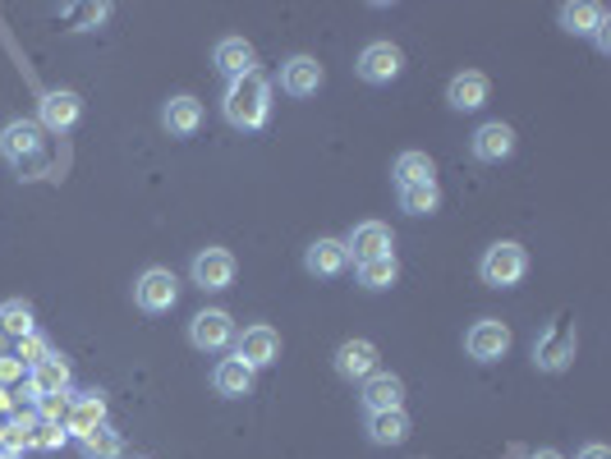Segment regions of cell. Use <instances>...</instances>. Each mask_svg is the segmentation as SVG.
Listing matches in <instances>:
<instances>
[{
	"label": "cell",
	"instance_id": "obj_10",
	"mask_svg": "<svg viewBox=\"0 0 611 459\" xmlns=\"http://www.w3.org/2000/svg\"><path fill=\"white\" fill-rule=\"evenodd\" d=\"M391 248H396L391 225H381V221L354 225V229H349V239H345V253L354 258V267H359V262H373V258H387Z\"/></svg>",
	"mask_w": 611,
	"mask_h": 459
},
{
	"label": "cell",
	"instance_id": "obj_4",
	"mask_svg": "<svg viewBox=\"0 0 611 459\" xmlns=\"http://www.w3.org/2000/svg\"><path fill=\"white\" fill-rule=\"evenodd\" d=\"M134 303L143 313H170L175 303H180V280H175V271L166 267H152L134 280Z\"/></svg>",
	"mask_w": 611,
	"mask_h": 459
},
{
	"label": "cell",
	"instance_id": "obj_25",
	"mask_svg": "<svg viewBox=\"0 0 611 459\" xmlns=\"http://www.w3.org/2000/svg\"><path fill=\"white\" fill-rule=\"evenodd\" d=\"M368 437L377 446H400L410 437V414L404 410H387V414H368Z\"/></svg>",
	"mask_w": 611,
	"mask_h": 459
},
{
	"label": "cell",
	"instance_id": "obj_19",
	"mask_svg": "<svg viewBox=\"0 0 611 459\" xmlns=\"http://www.w3.org/2000/svg\"><path fill=\"white\" fill-rule=\"evenodd\" d=\"M322 65L313 60V56H290L286 65H281V88L290 92V97H313L318 88H322Z\"/></svg>",
	"mask_w": 611,
	"mask_h": 459
},
{
	"label": "cell",
	"instance_id": "obj_32",
	"mask_svg": "<svg viewBox=\"0 0 611 459\" xmlns=\"http://www.w3.org/2000/svg\"><path fill=\"white\" fill-rule=\"evenodd\" d=\"M14 359L23 363V368H37L42 359H51V345L37 336V331H33V336H23L19 340V349H14Z\"/></svg>",
	"mask_w": 611,
	"mask_h": 459
},
{
	"label": "cell",
	"instance_id": "obj_30",
	"mask_svg": "<svg viewBox=\"0 0 611 459\" xmlns=\"http://www.w3.org/2000/svg\"><path fill=\"white\" fill-rule=\"evenodd\" d=\"M602 19H607L602 5H562V29L575 33V37H589Z\"/></svg>",
	"mask_w": 611,
	"mask_h": 459
},
{
	"label": "cell",
	"instance_id": "obj_15",
	"mask_svg": "<svg viewBox=\"0 0 611 459\" xmlns=\"http://www.w3.org/2000/svg\"><path fill=\"white\" fill-rule=\"evenodd\" d=\"M364 404L368 414H387V410H404V381L396 372H373L364 381Z\"/></svg>",
	"mask_w": 611,
	"mask_h": 459
},
{
	"label": "cell",
	"instance_id": "obj_3",
	"mask_svg": "<svg viewBox=\"0 0 611 459\" xmlns=\"http://www.w3.org/2000/svg\"><path fill=\"white\" fill-rule=\"evenodd\" d=\"M575 359V326L566 317H556L538 340H533V363L543 372H566Z\"/></svg>",
	"mask_w": 611,
	"mask_h": 459
},
{
	"label": "cell",
	"instance_id": "obj_12",
	"mask_svg": "<svg viewBox=\"0 0 611 459\" xmlns=\"http://www.w3.org/2000/svg\"><path fill=\"white\" fill-rule=\"evenodd\" d=\"M0 152H5L14 166L37 161L42 157V124L37 120H14V124H5V134H0Z\"/></svg>",
	"mask_w": 611,
	"mask_h": 459
},
{
	"label": "cell",
	"instance_id": "obj_6",
	"mask_svg": "<svg viewBox=\"0 0 611 459\" xmlns=\"http://www.w3.org/2000/svg\"><path fill=\"white\" fill-rule=\"evenodd\" d=\"M511 345H515L511 326L497 322V317L474 322V326H469V336H465L469 359H478V363H497V359H506V354H511Z\"/></svg>",
	"mask_w": 611,
	"mask_h": 459
},
{
	"label": "cell",
	"instance_id": "obj_2",
	"mask_svg": "<svg viewBox=\"0 0 611 459\" xmlns=\"http://www.w3.org/2000/svg\"><path fill=\"white\" fill-rule=\"evenodd\" d=\"M524 271H529V253H524V244H515V239L492 244L488 253H482V262H478L482 286H492V290H511V286H520Z\"/></svg>",
	"mask_w": 611,
	"mask_h": 459
},
{
	"label": "cell",
	"instance_id": "obj_11",
	"mask_svg": "<svg viewBox=\"0 0 611 459\" xmlns=\"http://www.w3.org/2000/svg\"><path fill=\"white\" fill-rule=\"evenodd\" d=\"M189 271H193V286H198V290H225V286L235 280V253H225V248H202Z\"/></svg>",
	"mask_w": 611,
	"mask_h": 459
},
{
	"label": "cell",
	"instance_id": "obj_9",
	"mask_svg": "<svg viewBox=\"0 0 611 459\" xmlns=\"http://www.w3.org/2000/svg\"><path fill=\"white\" fill-rule=\"evenodd\" d=\"M79 111H84V101L79 92H69V88H51L42 101H37V124L51 134H65L79 124Z\"/></svg>",
	"mask_w": 611,
	"mask_h": 459
},
{
	"label": "cell",
	"instance_id": "obj_38",
	"mask_svg": "<svg viewBox=\"0 0 611 459\" xmlns=\"http://www.w3.org/2000/svg\"><path fill=\"white\" fill-rule=\"evenodd\" d=\"M5 423H10V418H0V446H5Z\"/></svg>",
	"mask_w": 611,
	"mask_h": 459
},
{
	"label": "cell",
	"instance_id": "obj_28",
	"mask_svg": "<svg viewBox=\"0 0 611 459\" xmlns=\"http://www.w3.org/2000/svg\"><path fill=\"white\" fill-rule=\"evenodd\" d=\"M396 276H400L396 253H387V258H373V262H359V286L364 290H391Z\"/></svg>",
	"mask_w": 611,
	"mask_h": 459
},
{
	"label": "cell",
	"instance_id": "obj_33",
	"mask_svg": "<svg viewBox=\"0 0 611 459\" xmlns=\"http://www.w3.org/2000/svg\"><path fill=\"white\" fill-rule=\"evenodd\" d=\"M65 414H69V395H37V418L42 423L65 427Z\"/></svg>",
	"mask_w": 611,
	"mask_h": 459
},
{
	"label": "cell",
	"instance_id": "obj_31",
	"mask_svg": "<svg viewBox=\"0 0 611 459\" xmlns=\"http://www.w3.org/2000/svg\"><path fill=\"white\" fill-rule=\"evenodd\" d=\"M65 427H56V423H33V432H29V450H65Z\"/></svg>",
	"mask_w": 611,
	"mask_h": 459
},
{
	"label": "cell",
	"instance_id": "obj_17",
	"mask_svg": "<svg viewBox=\"0 0 611 459\" xmlns=\"http://www.w3.org/2000/svg\"><path fill=\"white\" fill-rule=\"evenodd\" d=\"M69 381H74V372H69V363L60 359V354H51V359H42L37 368H29L33 400L37 395H69Z\"/></svg>",
	"mask_w": 611,
	"mask_h": 459
},
{
	"label": "cell",
	"instance_id": "obj_35",
	"mask_svg": "<svg viewBox=\"0 0 611 459\" xmlns=\"http://www.w3.org/2000/svg\"><path fill=\"white\" fill-rule=\"evenodd\" d=\"M593 42H598V51H611V14L593 29Z\"/></svg>",
	"mask_w": 611,
	"mask_h": 459
},
{
	"label": "cell",
	"instance_id": "obj_18",
	"mask_svg": "<svg viewBox=\"0 0 611 459\" xmlns=\"http://www.w3.org/2000/svg\"><path fill=\"white\" fill-rule=\"evenodd\" d=\"M216 69L225 74V79H244V74H258V51H253L244 37H225L216 42Z\"/></svg>",
	"mask_w": 611,
	"mask_h": 459
},
{
	"label": "cell",
	"instance_id": "obj_37",
	"mask_svg": "<svg viewBox=\"0 0 611 459\" xmlns=\"http://www.w3.org/2000/svg\"><path fill=\"white\" fill-rule=\"evenodd\" d=\"M529 459H562V455H556V450H538V455H529Z\"/></svg>",
	"mask_w": 611,
	"mask_h": 459
},
{
	"label": "cell",
	"instance_id": "obj_39",
	"mask_svg": "<svg viewBox=\"0 0 611 459\" xmlns=\"http://www.w3.org/2000/svg\"><path fill=\"white\" fill-rule=\"evenodd\" d=\"M0 459H23V455H14V450H0Z\"/></svg>",
	"mask_w": 611,
	"mask_h": 459
},
{
	"label": "cell",
	"instance_id": "obj_7",
	"mask_svg": "<svg viewBox=\"0 0 611 459\" xmlns=\"http://www.w3.org/2000/svg\"><path fill=\"white\" fill-rule=\"evenodd\" d=\"M235 359L244 368H271L276 359H281V336H276L271 326H248L244 336H235Z\"/></svg>",
	"mask_w": 611,
	"mask_h": 459
},
{
	"label": "cell",
	"instance_id": "obj_21",
	"mask_svg": "<svg viewBox=\"0 0 611 459\" xmlns=\"http://www.w3.org/2000/svg\"><path fill=\"white\" fill-rule=\"evenodd\" d=\"M446 101H451V111H478L482 101H488V74H478V69L455 74L446 88Z\"/></svg>",
	"mask_w": 611,
	"mask_h": 459
},
{
	"label": "cell",
	"instance_id": "obj_27",
	"mask_svg": "<svg viewBox=\"0 0 611 459\" xmlns=\"http://www.w3.org/2000/svg\"><path fill=\"white\" fill-rule=\"evenodd\" d=\"M120 450H124V441H120V432L111 423H101L97 432H88V437L79 441L84 459H120Z\"/></svg>",
	"mask_w": 611,
	"mask_h": 459
},
{
	"label": "cell",
	"instance_id": "obj_40",
	"mask_svg": "<svg viewBox=\"0 0 611 459\" xmlns=\"http://www.w3.org/2000/svg\"><path fill=\"white\" fill-rule=\"evenodd\" d=\"M134 459H147V455H134Z\"/></svg>",
	"mask_w": 611,
	"mask_h": 459
},
{
	"label": "cell",
	"instance_id": "obj_34",
	"mask_svg": "<svg viewBox=\"0 0 611 459\" xmlns=\"http://www.w3.org/2000/svg\"><path fill=\"white\" fill-rule=\"evenodd\" d=\"M19 381H29V368H23L14 354H0V391H14Z\"/></svg>",
	"mask_w": 611,
	"mask_h": 459
},
{
	"label": "cell",
	"instance_id": "obj_29",
	"mask_svg": "<svg viewBox=\"0 0 611 459\" xmlns=\"http://www.w3.org/2000/svg\"><path fill=\"white\" fill-rule=\"evenodd\" d=\"M400 208L404 212H414V216H432L442 208V189H437V180L432 184H410V189H400Z\"/></svg>",
	"mask_w": 611,
	"mask_h": 459
},
{
	"label": "cell",
	"instance_id": "obj_14",
	"mask_svg": "<svg viewBox=\"0 0 611 459\" xmlns=\"http://www.w3.org/2000/svg\"><path fill=\"white\" fill-rule=\"evenodd\" d=\"M469 152H474L478 161L497 166V161H506V157H511V152H515V130H511V124H501V120H492V124H478V134H474Z\"/></svg>",
	"mask_w": 611,
	"mask_h": 459
},
{
	"label": "cell",
	"instance_id": "obj_5",
	"mask_svg": "<svg viewBox=\"0 0 611 459\" xmlns=\"http://www.w3.org/2000/svg\"><path fill=\"white\" fill-rule=\"evenodd\" d=\"M189 345L202 349V354H221L235 345V317L225 309H202L193 322H189Z\"/></svg>",
	"mask_w": 611,
	"mask_h": 459
},
{
	"label": "cell",
	"instance_id": "obj_26",
	"mask_svg": "<svg viewBox=\"0 0 611 459\" xmlns=\"http://www.w3.org/2000/svg\"><path fill=\"white\" fill-rule=\"evenodd\" d=\"M37 322H33V309L23 299H10V303H0V340H23V336H33Z\"/></svg>",
	"mask_w": 611,
	"mask_h": 459
},
{
	"label": "cell",
	"instance_id": "obj_20",
	"mask_svg": "<svg viewBox=\"0 0 611 459\" xmlns=\"http://www.w3.org/2000/svg\"><path fill=\"white\" fill-rule=\"evenodd\" d=\"M303 267L309 276H341L349 267V253H345V239H313L309 253H303Z\"/></svg>",
	"mask_w": 611,
	"mask_h": 459
},
{
	"label": "cell",
	"instance_id": "obj_36",
	"mask_svg": "<svg viewBox=\"0 0 611 459\" xmlns=\"http://www.w3.org/2000/svg\"><path fill=\"white\" fill-rule=\"evenodd\" d=\"M575 459H611V450H607V446H598V441H593V446H584V450H579V455H575Z\"/></svg>",
	"mask_w": 611,
	"mask_h": 459
},
{
	"label": "cell",
	"instance_id": "obj_24",
	"mask_svg": "<svg viewBox=\"0 0 611 459\" xmlns=\"http://www.w3.org/2000/svg\"><path fill=\"white\" fill-rule=\"evenodd\" d=\"M391 175H396L400 189H410V184H432V180H437V166H432L427 152H400Z\"/></svg>",
	"mask_w": 611,
	"mask_h": 459
},
{
	"label": "cell",
	"instance_id": "obj_23",
	"mask_svg": "<svg viewBox=\"0 0 611 459\" xmlns=\"http://www.w3.org/2000/svg\"><path fill=\"white\" fill-rule=\"evenodd\" d=\"M212 387H216V395H225V400H240V395L253 391V368H244L240 359H221L216 372H212Z\"/></svg>",
	"mask_w": 611,
	"mask_h": 459
},
{
	"label": "cell",
	"instance_id": "obj_22",
	"mask_svg": "<svg viewBox=\"0 0 611 459\" xmlns=\"http://www.w3.org/2000/svg\"><path fill=\"white\" fill-rule=\"evenodd\" d=\"M162 124H166L170 134H180V138L198 134V124H202V101H198V97H189V92L170 97L166 107H162Z\"/></svg>",
	"mask_w": 611,
	"mask_h": 459
},
{
	"label": "cell",
	"instance_id": "obj_1",
	"mask_svg": "<svg viewBox=\"0 0 611 459\" xmlns=\"http://www.w3.org/2000/svg\"><path fill=\"white\" fill-rule=\"evenodd\" d=\"M221 111L244 134L263 130V124L271 120V83L263 79V74H244V79H231V83H225V97H221Z\"/></svg>",
	"mask_w": 611,
	"mask_h": 459
},
{
	"label": "cell",
	"instance_id": "obj_8",
	"mask_svg": "<svg viewBox=\"0 0 611 459\" xmlns=\"http://www.w3.org/2000/svg\"><path fill=\"white\" fill-rule=\"evenodd\" d=\"M354 69H359L364 83H396L404 69V51L396 42H373V46H364V56Z\"/></svg>",
	"mask_w": 611,
	"mask_h": 459
},
{
	"label": "cell",
	"instance_id": "obj_16",
	"mask_svg": "<svg viewBox=\"0 0 611 459\" xmlns=\"http://www.w3.org/2000/svg\"><path fill=\"white\" fill-rule=\"evenodd\" d=\"M336 372L345 381H368L377 372V345L373 340H345L336 349Z\"/></svg>",
	"mask_w": 611,
	"mask_h": 459
},
{
	"label": "cell",
	"instance_id": "obj_13",
	"mask_svg": "<svg viewBox=\"0 0 611 459\" xmlns=\"http://www.w3.org/2000/svg\"><path fill=\"white\" fill-rule=\"evenodd\" d=\"M101 423H107V400H101V391H88V395H74V400H69V414H65V437L84 441L88 432H97Z\"/></svg>",
	"mask_w": 611,
	"mask_h": 459
}]
</instances>
